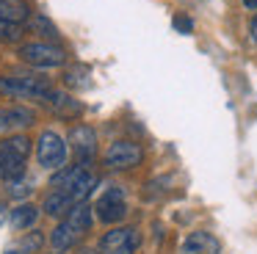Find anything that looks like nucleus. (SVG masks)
I'll return each instance as SVG.
<instances>
[{
	"instance_id": "f3484780",
	"label": "nucleus",
	"mask_w": 257,
	"mask_h": 254,
	"mask_svg": "<svg viewBox=\"0 0 257 254\" xmlns=\"http://www.w3.org/2000/svg\"><path fill=\"white\" fill-rule=\"evenodd\" d=\"M0 39H3V42H14V39H20V25L0 20Z\"/></svg>"
},
{
	"instance_id": "7ed1b4c3",
	"label": "nucleus",
	"mask_w": 257,
	"mask_h": 254,
	"mask_svg": "<svg viewBox=\"0 0 257 254\" xmlns=\"http://www.w3.org/2000/svg\"><path fill=\"white\" fill-rule=\"evenodd\" d=\"M50 80L39 75H14V77H0V94L20 99H45L50 94Z\"/></svg>"
},
{
	"instance_id": "6e6552de",
	"label": "nucleus",
	"mask_w": 257,
	"mask_h": 254,
	"mask_svg": "<svg viewBox=\"0 0 257 254\" xmlns=\"http://www.w3.org/2000/svg\"><path fill=\"white\" fill-rule=\"evenodd\" d=\"M94 210H97V218H100L102 224H119V221L127 215V202H124L122 188H116V185L108 188V191L97 199Z\"/></svg>"
},
{
	"instance_id": "aec40b11",
	"label": "nucleus",
	"mask_w": 257,
	"mask_h": 254,
	"mask_svg": "<svg viewBox=\"0 0 257 254\" xmlns=\"http://www.w3.org/2000/svg\"><path fill=\"white\" fill-rule=\"evenodd\" d=\"M249 31H251V39H254V42H257V17H254V20H251V28H249Z\"/></svg>"
},
{
	"instance_id": "423d86ee",
	"label": "nucleus",
	"mask_w": 257,
	"mask_h": 254,
	"mask_svg": "<svg viewBox=\"0 0 257 254\" xmlns=\"http://www.w3.org/2000/svg\"><path fill=\"white\" fill-rule=\"evenodd\" d=\"M141 243V235L136 226H119L102 235L100 240V254H136Z\"/></svg>"
},
{
	"instance_id": "a211bd4d",
	"label": "nucleus",
	"mask_w": 257,
	"mask_h": 254,
	"mask_svg": "<svg viewBox=\"0 0 257 254\" xmlns=\"http://www.w3.org/2000/svg\"><path fill=\"white\" fill-rule=\"evenodd\" d=\"M174 28L183 31V33H191V31H194V22H191L188 17H174Z\"/></svg>"
},
{
	"instance_id": "412c9836",
	"label": "nucleus",
	"mask_w": 257,
	"mask_h": 254,
	"mask_svg": "<svg viewBox=\"0 0 257 254\" xmlns=\"http://www.w3.org/2000/svg\"><path fill=\"white\" fill-rule=\"evenodd\" d=\"M243 6L246 9H257V0H243Z\"/></svg>"
},
{
	"instance_id": "0eeeda50",
	"label": "nucleus",
	"mask_w": 257,
	"mask_h": 254,
	"mask_svg": "<svg viewBox=\"0 0 257 254\" xmlns=\"http://www.w3.org/2000/svg\"><path fill=\"white\" fill-rule=\"evenodd\" d=\"M36 160H39L45 169H58V166H64V160H67V144H64V138L53 130H45L39 136V144H36Z\"/></svg>"
},
{
	"instance_id": "5701e85b",
	"label": "nucleus",
	"mask_w": 257,
	"mask_h": 254,
	"mask_svg": "<svg viewBox=\"0 0 257 254\" xmlns=\"http://www.w3.org/2000/svg\"><path fill=\"white\" fill-rule=\"evenodd\" d=\"M6 254H25V251H23V248H9Z\"/></svg>"
},
{
	"instance_id": "9b49d317",
	"label": "nucleus",
	"mask_w": 257,
	"mask_h": 254,
	"mask_svg": "<svg viewBox=\"0 0 257 254\" xmlns=\"http://www.w3.org/2000/svg\"><path fill=\"white\" fill-rule=\"evenodd\" d=\"M45 102H47V108H50L56 116H61V119H75V116L83 113V105H80L78 99H72L69 94H64V91H50L45 97Z\"/></svg>"
},
{
	"instance_id": "4be33fe9",
	"label": "nucleus",
	"mask_w": 257,
	"mask_h": 254,
	"mask_svg": "<svg viewBox=\"0 0 257 254\" xmlns=\"http://www.w3.org/2000/svg\"><path fill=\"white\" fill-rule=\"evenodd\" d=\"M3 218H6V207L0 204V224H3Z\"/></svg>"
},
{
	"instance_id": "ddd939ff",
	"label": "nucleus",
	"mask_w": 257,
	"mask_h": 254,
	"mask_svg": "<svg viewBox=\"0 0 257 254\" xmlns=\"http://www.w3.org/2000/svg\"><path fill=\"white\" fill-rule=\"evenodd\" d=\"M36 218H39V207L31 204V202H20L17 207L12 210V215H9L14 229H28V226L36 224Z\"/></svg>"
},
{
	"instance_id": "1a4fd4ad",
	"label": "nucleus",
	"mask_w": 257,
	"mask_h": 254,
	"mask_svg": "<svg viewBox=\"0 0 257 254\" xmlns=\"http://www.w3.org/2000/svg\"><path fill=\"white\" fill-rule=\"evenodd\" d=\"M69 144H72V152L78 158L80 166H89L97 155V136L89 124H78L69 130Z\"/></svg>"
},
{
	"instance_id": "dca6fc26",
	"label": "nucleus",
	"mask_w": 257,
	"mask_h": 254,
	"mask_svg": "<svg viewBox=\"0 0 257 254\" xmlns=\"http://www.w3.org/2000/svg\"><path fill=\"white\" fill-rule=\"evenodd\" d=\"M89 83H91L89 66H83V64L67 66V72H64V86H69V88H89Z\"/></svg>"
},
{
	"instance_id": "4468645a",
	"label": "nucleus",
	"mask_w": 257,
	"mask_h": 254,
	"mask_svg": "<svg viewBox=\"0 0 257 254\" xmlns=\"http://www.w3.org/2000/svg\"><path fill=\"white\" fill-rule=\"evenodd\" d=\"M78 240H80V235L72 229V226L67 224V221H61V224L53 229V235H50V243L58 248V251H64V248H72V246H78Z\"/></svg>"
},
{
	"instance_id": "f257e3e1",
	"label": "nucleus",
	"mask_w": 257,
	"mask_h": 254,
	"mask_svg": "<svg viewBox=\"0 0 257 254\" xmlns=\"http://www.w3.org/2000/svg\"><path fill=\"white\" fill-rule=\"evenodd\" d=\"M94 182H97V177L80 163H75L72 169L61 171V174L53 180V191L47 193V199H45V213L53 215V218H61L67 210H72L75 204L89 199Z\"/></svg>"
},
{
	"instance_id": "b1692460",
	"label": "nucleus",
	"mask_w": 257,
	"mask_h": 254,
	"mask_svg": "<svg viewBox=\"0 0 257 254\" xmlns=\"http://www.w3.org/2000/svg\"><path fill=\"white\" fill-rule=\"evenodd\" d=\"M83 254H91V251H83Z\"/></svg>"
},
{
	"instance_id": "2eb2a0df",
	"label": "nucleus",
	"mask_w": 257,
	"mask_h": 254,
	"mask_svg": "<svg viewBox=\"0 0 257 254\" xmlns=\"http://www.w3.org/2000/svg\"><path fill=\"white\" fill-rule=\"evenodd\" d=\"M0 20L20 25V22L28 20V6L23 0H0Z\"/></svg>"
},
{
	"instance_id": "9d476101",
	"label": "nucleus",
	"mask_w": 257,
	"mask_h": 254,
	"mask_svg": "<svg viewBox=\"0 0 257 254\" xmlns=\"http://www.w3.org/2000/svg\"><path fill=\"white\" fill-rule=\"evenodd\" d=\"M221 251V243L213 232H191L188 237L180 246V254H218Z\"/></svg>"
},
{
	"instance_id": "39448f33",
	"label": "nucleus",
	"mask_w": 257,
	"mask_h": 254,
	"mask_svg": "<svg viewBox=\"0 0 257 254\" xmlns=\"http://www.w3.org/2000/svg\"><path fill=\"white\" fill-rule=\"evenodd\" d=\"M141 160H144V149L136 141H116L105 149V155H102V163L113 171L136 169V166H141Z\"/></svg>"
},
{
	"instance_id": "f03ea898",
	"label": "nucleus",
	"mask_w": 257,
	"mask_h": 254,
	"mask_svg": "<svg viewBox=\"0 0 257 254\" xmlns=\"http://www.w3.org/2000/svg\"><path fill=\"white\" fill-rule=\"evenodd\" d=\"M31 155V141L25 136H9L0 141V177L3 180H20L25 171V160Z\"/></svg>"
},
{
	"instance_id": "f8f14e48",
	"label": "nucleus",
	"mask_w": 257,
	"mask_h": 254,
	"mask_svg": "<svg viewBox=\"0 0 257 254\" xmlns=\"http://www.w3.org/2000/svg\"><path fill=\"white\" fill-rule=\"evenodd\" d=\"M36 121V110L17 105V108L0 110V130H17V127H28Z\"/></svg>"
},
{
	"instance_id": "6ab92c4d",
	"label": "nucleus",
	"mask_w": 257,
	"mask_h": 254,
	"mask_svg": "<svg viewBox=\"0 0 257 254\" xmlns=\"http://www.w3.org/2000/svg\"><path fill=\"white\" fill-rule=\"evenodd\" d=\"M39 243H42V237H39V235H31V237H28V243H23V251H25V254L34 251V248L39 246Z\"/></svg>"
},
{
	"instance_id": "20e7f679",
	"label": "nucleus",
	"mask_w": 257,
	"mask_h": 254,
	"mask_svg": "<svg viewBox=\"0 0 257 254\" xmlns=\"http://www.w3.org/2000/svg\"><path fill=\"white\" fill-rule=\"evenodd\" d=\"M20 58L25 64L36 66V69H53V66H61L67 61V50L58 47V44L34 42V44H23L20 47Z\"/></svg>"
}]
</instances>
